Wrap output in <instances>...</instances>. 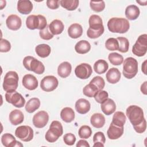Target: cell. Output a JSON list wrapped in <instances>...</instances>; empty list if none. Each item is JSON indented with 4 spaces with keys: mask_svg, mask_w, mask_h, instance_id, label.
<instances>
[{
    "mask_svg": "<svg viewBox=\"0 0 147 147\" xmlns=\"http://www.w3.org/2000/svg\"><path fill=\"white\" fill-rule=\"evenodd\" d=\"M107 28L112 33H125L129 30L130 24L126 18L113 17L109 20Z\"/></svg>",
    "mask_w": 147,
    "mask_h": 147,
    "instance_id": "1",
    "label": "cell"
},
{
    "mask_svg": "<svg viewBox=\"0 0 147 147\" xmlns=\"http://www.w3.org/2000/svg\"><path fill=\"white\" fill-rule=\"evenodd\" d=\"M126 114L133 126L139 125L145 118L143 110L136 105L129 106L126 110Z\"/></svg>",
    "mask_w": 147,
    "mask_h": 147,
    "instance_id": "2",
    "label": "cell"
},
{
    "mask_svg": "<svg viewBox=\"0 0 147 147\" xmlns=\"http://www.w3.org/2000/svg\"><path fill=\"white\" fill-rule=\"evenodd\" d=\"M123 62L122 74L123 76L128 79L133 78L138 72L137 60L132 57H129L125 59Z\"/></svg>",
    "mask_w": 147,
    "mask_h": 147,
    "instance_id": "3",
    "label": "cell"
},
{
    "mask_svg": "<svg viewBox=\"0 0 147 147\" xmlns=\"http://www.w3.org/2000/svg\"><path fill=\"white\" fill-rule=\"evenodd\" d=\"M18 75L15 71H9L5 75L3 82V88L6 92L16 91L18 85Z\"/></svg>",
    "mask_w": 147,
    "mask_h": 147,
    "instance_id": "4",
    "label": "cell"
},
{
    "mask_svg": "<svg viewBox=\"0 0 147 147\" xmlns=\"http://www.w3.org/2000/svg\"><path fill=\"white\" fill-rule=\"evenodd\" d=\"M63 133V126L58 121H53L49 130L45 134V140L49 142H55Z\"/></svg>",
    "mask_w": 147,
    "mask_h": 147,
    "instance_id": "5",
    "label": "cell"
},
{
    "mask_svg": "<svg viewBox=\"0 0 147 147\" xmlns=\"http://www.w3.org/2000/svg\"><path fill=\"white\" fill-rule=\"evenodd\" d=\"M23 65L27 70L33 71L36 74H42L45 71V67L42 63L30 56L24 57Z\"/></svg>",
    "mask_w": 147,
    "mask_h": 147,
    "instance_id": "6",
    "label": "cell"
},
{
    "mask_svg": "<svg viewBox=\"0 0 147 147\" xmlns=\"http://www.w3.org/2000/svg\"><path fill=\"white\" fill-rule=\"evenodd\" d=\"M26 27L30 30H42L47 26L45 17L42 15H30L26 20Z\"/></svg>",
    "mask_w": 147,
    "mask_h": 147,
    "instance_id": "7",
    "label": "cell"
},
{
    "mask_svg": "<svg viewBox=\"0 0 147 147\" xmlns=\"http://www.w3.org/2000/svg\"><path fill=\"white\" fill-rule=\"evenodd\" d=\"M147 51V35H140L132 48V53L138 57L144 56Z\"/></svg>",
    "mask_w": 147,
    "mask_h": 147,
    "instance_id": "8",
    "label": "cell"
},
{
    "mask_svg": "<svg viewBox=\"0 0 147 147\" xmlns=\"http://www.w3.org/2000/svg\"><path fill=\"white\" fill-rule=\"evenodd\" d=\"M15 135L21 141L29 142L33 138V130L29 126H20L16 129Z\"/></svg>",
    "mask_w": 147,
    "mask_h": 147,
    "instance_id": "9",
    "label": "cell"
},
{
    "mask_svg": "<svg viewBox=\"0 0 147 147\" xmlns=\"http://www.w3.org/2000/svg\"><path fill=\"white\" fill-rule=\"evenodd\" d=\"M5 99L7 102L12 104L17 108L22 107L25 103V99L22 95L14 91L11 92H6L5 94Z\"/></svg>",
    "mask_w": 147,
    "mask_h": 147,
    "instance_id": "10",
    "label": "cell"
},
{
    "mask_svg": "<svg viewBox=\"0 0 147 147\" xmlns=\"http://www.w3.org/2000/svg\"><path fill=\"white\" fill-rule=\"evenodd\" d=\"M59 85L57 79L52 75L45 76L41 81L40 87L46 92H51L55 90Z\"/></svg>",
    "mask_w": 147,
    "mask_h": 147,
    "instance_id": "11",
    "label": "cell"
},
{
    "mask_svg": "<svg viewBox=\"0 0 147 147\" xmlns=\"http://www.w3.org/2000/svg\"><path fill=\"white\" fill-rule=\"evenodd\" d=\"M91 66L87 63H81L75 69V75L80 79H87L92 74Z\"/></svg>",
    "mask_w": 147,
    "mask_h": 147,
    "instance_id": "12",
    "label": "cell"
},
{
    "mask_svg": "<svg viewBox=\"0 0 147 147\" xmlns=\"http://www.w3.org/2000/svg\"><path fill=\"white\" fill-rule=\"evenodd\" d=\"M49 121V115L45 111H40L33 117V124L37 128H42L46 126Z\"/></svg>",
    "mask_w": 147,
    "mask_h": 147,
    "instance_id": "13",
    "label": "cell"
},
{
    "mask_svg": "<svg viewBox=\"0 0 147 147\" xmlns=\"http://www.w3.org/2000/svg\"><path fill=\"white\" fill-rule=\"evenodd\" d=\"M22 83L25 88L31 91L36 89L38 85L37 78L32 74L24 75L22 80Z\"/></svg>",
    "mask_w": 147,
    "mask_h": 147,
    "instance_id": "14",
    "label": "cell"
},
{
    "mask_svg": "<svg viewBox=\"0 0 147 147\" xmlns=\"http://www.w3.org/2000/svg\"><path fill=\"white\" fill-rule=\"evenodd\" d=\"M6 24L9 29L17 30L21 26L22 21L21 18L17 15L11 14L6 18Z\"/></svg>",
    "mask_w": 147,
    "mask_h": 147,
    "instance_id": "15",
    "label": "cell"
},
{
    "mask_svg": "<svg viewBox=\"0 0 147 147\" xmlns=\"http://www.w3.org/2000/svg\"><path fill=\"white\" fill-rule=\"evenodd\" d=\"M123 130V126H118L111 122L107 131V134L110 140H117L122 136Z\"/></svg>",
    "mask_w": 147,
    "mask_h": 147,
    "instance_id": "16",
    "label": "cell"
},
{
    "mask_svg": "<svg viewBox=\"0 0 147 147\" xmlns=\"http://www.w3.org/2000/svg\"><path fill=\"white\" fill-rule=\"evenodd\" d=\"M1 142L2 145L5 147L23 146L20 142L17 141L16 138L10 133H5L1 137Z\"/></svg>",
    "mask_w": 147,
    "mask_h": 147,
    "instance_id": "17",
    "label": "cell"
},
{
    "mask_svg": "<svg viewBox=\"0 0 147 147\" xmlns=\"http://www.w3.org/2000/svg\"><path fill=\"white\" fill-rule=\"evenodd\" d=\"M91 105L88 100L84 98L79 99L75 103V109L76 111L81 114H86L89 111Z\"/></svg>",
    "mask_w": 147,
    "mask_h": 147,
    "instance_id": "18",
    "label": "cell"
},
{
    "mask_svg": "<svg viewBox=\"0 0 147 147\" xmlns=\"http://www.w3.org/2000/svg\"><path fill=\"white\" fill-rule=\"evenodd\" d=\"M33 9V4L29 0H20L17 2V10L22 14H28Z\"/></svg>",
    "mask_w": 147,
    "mask_h": 147,
    "instance_id": "19",
    "label": "cell"
},
{
    "mask_svg": "<svg viewBox=\"0 0 147 147\" xmlns=\"http://www.w3.org/2000/svg\"><path fill=\"white\" fill-rule=\"evenodd\" d=\"M101 110L106 115L112 114L116 110L115 102L110 98H107L105 102L101 103Z\"/></svg>",
    "mask_w": 147,
    "mask_h": 147,
    "instance_id": "20",
    "label": "cell"
},
{
    "mask_svg": "<svg viewBox=\"0 0 147 147\" xmlns=\"http://www.w3.org/2000/svg\"><path fill=\"white\" fill-rule=\"evenodd\" d=\"M88 23L90 26L89 28L92 30H98L104 29L102 20L98 15L94 14L91 16L88 20Z\"/></svg>",
    "mask_w": 147,
    "mask_h": 147,
    "instance_id": "21",
    "label": "cell"
},
{
    "mask_svg": "<svg viewBox=\"0 0 147 147\" xmlns=\"http://www.w3.org/2000/svg\"><path fill=\"white\" fill-rule=\"evenodd\" d=\"M121 76V74L117 68H111L106 73V78L107 81L111 84L118 83Z\"/></svg>",
    "mask_w": 147,
    "mask_h": 147,
    "instance_id": "22",
    "label": "cell"
},
{
    "mask_svg": "<svg viewBox=\"0 0 147 147\" xmlns=\"http://www.w3.org/2000/svg\"><path fill=\"white\" fill-rule=\"evenodd\" d=\"M9 119L12 125H18L24 121V116L21 110L15 109L11 111L9 114Z\"/></svg>",
    "mask_w": 147,
    "mask_h": 147,
    "instance_id": "23",
    "label": "cell"
},
{
    "mask_svg": "<svg viewBox=\"0 0 147 147\" xmlns=\"http://www.w3.org/2000/svg\"><path fill=\"white\" fill-rule=\"evenodd\" d=\"M64 28L63 22L59 20H53L49 25V29L53 35H58L61 34Z\"/></svg>",
    "mask_w": 147,
    "mask_h": 147,
    "instance_id": "24",
    "label": "cell"
},
{
    "mask_svg": "<svg viewBox=\"0 0 147 147\" xmlns=\"http://www.w3.org/2000/svg\"><path fill=\"white\" fill-rule=\"evenodd\" d=\"M83 33V28L78 23L71 24L68 28V34L72 38H78Z\"/></svg>",
    "mask_w": 147,
    "mask_h": 147,
    "instance_id": "25",
    "label": "cell"
},
{
    "mask_svg": "<svg viewBox=\"0 0 147 147\" xmlns=\"http://www.w3.org/2000/svg\"><path fill=\"white\" fill-rule=\"evenodd\" d=\"M125 13L127 19L133 21L138 18L140 14V11L136 5H130L126 7Z\"/></svg>",
    "mask_w": 147,
    "mask_h": 147,
    "instance_id": "26",
    "label": "cell"
},
{
    "mask_svg": "<svg viewBox=\"0 0 147 147\" xmlns=\"http://www.w3.org/2000/svg\"><path fill=\"white\" fill-rule=\"evenodd\" d=\"M71 70V64L68 61H64L58 66L57 74L60 77L66 78L70 75Z\"/></svg>",
    "mask_w": 147,
    "mask_h": 147,
    "instance_id": "27",
    "label": "cell"
},
{
    "mask_svg": "<svg viewBox=\"0 0 147 147\" xmlns=\"http://www.w3.org/2000/svg\"><path fill=\"white\" fill-rule=\"evenodd\" d=\"M75 112L71 107H64L60 112V117L61 119L67 123H69L73 121L75 119Z\"/></svg>",
    "mask_w": 147,
    "mask_h": 147,
    "instance_id": "28",
    "label": "cell"
},
{
    "mask_svg": "<svg viewBox=\"0 0 147 147\" xmlns=\"http://www.w3.org/2000/svg\"><path fill=\"white\" fill-rule=\"evenodd\" d=\"M91 124L95 128H101L105 123V118L100 113H94L90 118Z\"/></svg>",
    "mask_w": 147,
    "mask_h": 147,
    "instance_id": "29",
    "label": "cell"
},
{
    "mask_svg": "<svg viewBox=\"0 0 147 147\" xmlns=\"http://www.w3.org/2000/svg\"><path fill=\"white\" fill-rule=\"evenodd\" d=\"M36 54L40 57L45 58L48 57L51 52L50 46L46 44H41L37 45L35 48Z\"/></svg>",
    "mask_w": 147,
    "mask_h": 147,
    "instance_id": "30",
    "label": "cell"
},
{
    "mask_svg": "<svg viewBox=\"0 0 147 147\" xmlns=\"http://www.w3.org/2000/svg\"><path fill=\"white\" fill-rule=\"evenodd\" d=\"M91 49V45L86 40H80L78 41L75 46V50L79 54H85Z\"/></svg>",
    "mask_w": 147,
    "mask_h": 147,
    "instance_id": "31",
    "label": "cell"
},
{
    "mask_svg": "<svg viewBox=\"0 0 147 147\" xmlns=\"http://www.w3.org/2000/svg\"><path fill=\"white\" fill-rule=\"evenodd\" d=\"M40 106V100L37 98L30 99L25 105V110L29 113H32Z\"/></svg>",
    "mask_w": 147,
    "mask_h": 147,
    "instance_id": "32",
    "label": "cell"
},
{
    "mask_svg": "<svg viewBox=\"0 0 147 147\" xmlns=\"http://www.w3.org/2000/svg\"><path fill=\"white\" fill-rule=\"evenodd\" d=\"M109 68L108 63L103 59L97 60L94 64V71L98 74H103L106 72Z\"/></svg>",
    "mask_w": 147,
    "mask_h": 147,
    "instance_id": "33",
    "label": "cell"
},
{
    "mask_svg": "<svg viewBox=\"0 0 147 147\" xmlns=\"http://www.w3.org/2000/svg\"><path fill=\"white\" fill-rule=\"evenodd\" d=\"M126 121L125 114L122 111H116L113 115L112 123L118 126H123Z\"/></svg>",
    "mask_w": 147,
    "mask_h": 147,
    "instance_id": "34",
    "label": "cell"
},
{
    "mask_svg": "<svg viewBox=\"0 0 147 147\" xmlns=\"http://www.w3.org/2000/svg\"><path fill=\"white\" fill-rule=\"evenodd\" d=\"M60 5L69 11L75 10L79 6L78 0H61Z\"/></svg>",
    "mask_w": 147,
    "mask_h": 147,
    "instance_id": "35",
    "label": "cell"
},
{
    "mask_svg": "<svg viewBox=\"0 0 147 147\" xmlns=\"http://www.w3.org/2000/svg\"><path fill=\"white\" fill-rule=\"evenodd\" d=\"M98 91L99 90L96 86L91 83L86 85L83 89V94L89 98L94 97Z\"/></svg>",
    "mask_w": 147,
    "mask_h": 147,
    "instance_id": "36",
    "label": "cell"
},
{
    "mask_svg": "<svg viewBox=\"0 0 147 147\" xmlns=\"http://www.w3.org/2000/svg\"><path fill=\"white\" fill-rule=\"evenodd\" d=\"M109 60L110 63L114 65H121L123 61V56L116 52L110 53L108 56Z\"/></svg>",
    "mask_w": 147,
    "mask_h": 147,
    "instance_id": "37",
    "label": "cell"
},
{
    "mask_svg": "<svg viewBox=\"0 0 147 147\" xmlns=\"http://www.w3.org/2000/svg\"><path fill=\"white\" fill-rule=\"evenodd\" d=\"M117 40L119 43L118 51L122 53H126L129 48V42L127 38L123 37H118Z\"/></svg>",
    "mask_w": 147,
    "mask_h": 147,
    "instance_id": "38",
    "label": "cell"
},
{
    "mask_svg": "<svg viewBox=\"0 0 147 147\" xmlns=\"http://www.w3.org/2000/svg\"><path fill=\"white\" fill-rule=\"evenodd\" d=\"M78 134L80 138L82 139H87L91 136L92 130L89 126L83 125L79 128Z\"/></svg>",
    "mask_w": 147,
    "mask_h": 147,
    "instance_id": "39",
    "label": "cell"
},
{
    "mask_svg": "<svg viewBox=\"0 0 147 147\" xmlns=\"http://www.w3.org/2000/svg\"><path fill=\"white\" fill-rule=\"evenodd\" d=\"M105 47L106 49L109 51H117L118 50L119 43L117 38L111 37L106 41Z\"/></svg>",
    "mask_w": 147,
    "mask_h": 147,
    "instance_id": "40",
    "label": "cell"
},
{
    "mask_svg": "<svg viewBox=\"0 0 147 147\" xmlns=\"http://www.w3.org/2000/svg\"><path fill=\"white\" fill-rule=\"evenodd\" d=\"M90 5L91 9L95 12H101L105 9V3L103 1H91L90 2Z\"/></svg>",
    "mask_w": 147,
    "mask_h": 147,
    "instance_id": "41",
    "label": "cell"
},
{
    "mask_svg": "<svg viewBox=\"0 0 147 147\" xmlns=\"http://www.w3.org/2000/svg\"><path fill=\"white\" fill-rule=\"evenodd\" d=\"M109 97V94L107 91L105 90H99L94 96L95 100L99 103H102Z\"/></svg>",
    "mask_w": 147,
    "mask_h": 147,
    "instance_id": "42",
    "label": "cell"
},
{
    "mask_svg": "<svg viewBox=\"0 0 147 147\" xmlns=\"http://www.w3.org/2000/svg\"><path fill=\"white\" fill-rule=\"evenodd\" d=\"M90 83H91L96 86L99 90H103L105 86V82L104 79H103V78L99 76H96L93 78V79L90 81Z\"/></svg>",
    "mask_w": 147,
    "mask_h": 147,
    "instance_id": "43",
    "label": "cell"
},
{
    "mask_svg": "<svg viewBox=\"0 0 147 147\" xmlns=\"http://www.w3.org/2000/svg\"><path fill=\"white\" fill-rule=\"evenodd\" d=\"M39 34L40 37L45 40H49L53 37V36L51 32L49 31V26H47L46 28L42 30H40Z\"/></svg>",
    "mask_w": 147,
    "mask_h": 147,
    "instance_id": "44",
    "label": "cell"
},
{
    "mask_svg": "<svg viewBox=\"0 0 147 147\" xmlns=\"http://www.w3.org/2000/svg\"><path fill=\"white\" fill-rule=\"evenodd\" d=\"M105 29H102L98 30H92L90 28L87 31V35L90 38H96L103 34Z\"/></svg>",
    "mask_w": 147,
    "mask_h": 147,
    "instance_id": "45",
    "label": "cell"
},
{
    "mask_svg": "<svg viewBox=\"0 0 147 147\" xmlns=\"http://www.w3.org/2000/svg\"><path fill=\"white\" fill-rule=\"evenodd\" d=\"M63 141L65 144L71 146L75 144L76 141V137L72 133H67L63 137Z\"/></svg>",
    "mask_w": 147,
    "mask_h": 147,
    "instance_id": "46",
    "label": "cell"
},
{
    "mask_svg": "<svg viewBox=\"0 0 147 147\" xmlns=\"http://www.w3.org/2000/svg\"><path fill=\"white\" fill-rule=\"evenodd\" d=\"M11 49V44L9 41L6 39H1V52H7Z\"/></svg>",
    "mask_w": 147,
    "mask_h": 147,
    "instance_id": "47",
    "label": "cell"
},
{
    "mask_svg": "<svg viewBox=\"0 0 147 147\" xmlns=\"http://www.w3.org/2000/svg\"><path fill=\"white\" fill-rule=\"evenodd\" d=\"M93 142H101L105 144L106 142V138L103 132L98 131L93 136Z\"/></svg>",
    "mask_w": 147,
    "mask_h": 147,
    "instance_id": "48",
    "label": "cell"
},
{
    "mask_svg": "<svg viewBox=\"0 0 147 147\" xmlns=\"http://www.w3.org/2000/svg\"><path fill=\"white\" fill-rule=\"evenodd\" d=\"M133 127L137 133H144L145 131L146 128V121L145 118H144V119L141 123H140L138 125L133 126Z\"/></svg>",
    "mask_w": 147,
    "mask_h": 147,
    "instance_id": "49",
    "label": "cell"
},
{
    "mask_svg": "<svg viewBox=\"0 0 147 147\" xmlns=\"http://www.w3.org/2000/svg\"><path fill=\"white\" fill-rule=\"evenodd\" d=\"M46 3L48 8L54 10L59 8L60 1L59 0H47Z\"/></svg>",
    "mask_w": 147,
    "mask_h": 147,
    "instance_id": "50",
    "label": "cell"
},
{
    "mask_svg": "<svg viewBox=\"0 0 147 147\" xmlns=\"http://www.w3.org/2000/svg\"><path fill=\"white\" fill-rule=\"evenodd\" d=\"M76 146L77 147H82V146L90 147V145L87 141L84 140H80L76 144Z\"/></svg>",
    "mask_w": 147,
    "mask_h": 147,
    "instance_id": "51",
    "label": "cell"
},
{
    "mask_svg": "<svg viewBox=\"0 0 147 147\" xmlns=\"http://www.w3.org/2000/svg\"><path fill=\"white\" fill-rule=\"evenodd\" d=\"M146 87H147V82L145 81L144 82V83L141 86V91L142 93H143L144 95L147 94V90H146Z\"/></svg>",
    "mask_w": 147,
    "mask_h": 147,
    "instance_id": "52",
    "label": "cell"
},
{
    "mask_svg": "<svg viewBox=\"0 0 147 147\" xmlns=\"http://www.w3.org/2000/svg\"><path fill=\"white\" fill-rule=\"evenodd\" d=\"M146 60H145L142 64V71L145 75H146Z\"/></svg>",
    "mask_w": 147,
    "mask_h": 147,
    "instance_id": "53",
    "label": "cell"
},
{
    "mask_svg": "<svg viewBox=\"0 0 147 147\" xmlns=\"http://www.w3.org/2000/svg\"><path fill=\"white\" fill-rule=\"evenodd\" d=\"M94 147H103L104 146V144H102L101 142H95L94 143V145H93Z\"/></svg>",
    "mask_w": 147,
    "mask_h": 147,
    "instance_id": "54",
    "label": "cell"
},
{
    "mask_svg": "<svg viewBox=\"0 0 147 147\" xmlns=\"http://www.w3.org/2000/svg\"><path fill=\"white\" fill-rule=\"evenodd\" d=\"M137 3H138L140 5H143V6H145V5H146V2H147V1H145L144 2H142L141 1H136Z\"/></svg>",
    "mask_w": 147,
    "mask_h": 147,
    "instance_id": "55",
    "label": "cell"
}]
</instances>
